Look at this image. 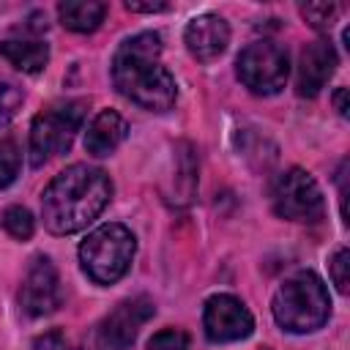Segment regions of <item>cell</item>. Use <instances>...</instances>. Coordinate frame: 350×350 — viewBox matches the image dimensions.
I'll return each mask as SVG.
<instances>
[{
    "label": "cell",
    "instance_id": "6da1fadb",
    "mask_svg": "<svg viewBox=\"0 0 350 350\" xmlns=\"http://www.w3.org/2000/svg\"><path fill=\"white\" fill-rule=\"evenodd\" d=\"M109 197L112 180L101 167L71 164L57 172L41 194L44 227L55 235H71L98 219Z\"/></svg>",
    "mask_w": 350,
    "mask_h": 350
},
{
    "label": "cell",
    "instance_id": "7a4b0ae2",
    "mask_svg": "<svg viewBox=\"0 0 350 350\" xmlns=\"http://www.w3.org/2000/svg\"><path fill=\"white\" fill-rule=\"evenodd\" d=\"M112 82L120 96L150 112H167L175 104L178 88L172 74L161 66L159 33H137L126 38L112 55Z\"/></svg>",
    "mask_w": 350,
    "mask_h": 350
},
{
    "label": "cell",
    "instance_id": "3957f363",
    "mask_svg": "<svg viewBox=\"0 0 350 350\" xmlns=\"http://www.w3.org/2000/svg\"><path fill=\"white\" fill-rule=\"evenodd\" d=\"M273 320L290 334H312L325 325L331 314V298L320 276L312 271H298L284 279L271 301Z\"/></svg>",
    "mask_w": 350,
    "mask_h": 350
},
{
    "label": "cell",
    "instance_id": "277c9868",
    "mask_svg": "<svg viewBox=\"0 0 350 350\" xmlns=\"http://www.w3.org/2000/svg\"><path fill=\"white\" fill-rule=\"evenodd\" d=\"M134 252H137L134 232L118 221H109L96 227L79 243V262H82V271L96 284H115L129 271Z\"/></svg>",
    "mask_w": 350,
    "mask_h": 350
},
{
    "label": "cell",
    "instance_id": "5b68a950",
    "mask_svg": "<svg viewBox=\"0 0 350 350\" xmlns=\"http://www.w3.org/2000/svg\"><path fill=\"white\" fill-rule=\"evenodd\" d=\"M82 120H85V101H66L38 112L30 126V164L41 167L52 156L66 153Z\"/></svg>",
    "mask_w": 350,
    "mask_h": 350
},
{
    "label": "cell",
    "instance_id": "8992f818",
    "mask_svg": "<svg viewBox=\"0 0 350 350\" xmlns=\"http://www.w3.org/2000/svg\"><path fill=\"white\" fill-rule=\"evenodd\" d=\"M271 202L276 216L287 219V221H320L325 202H323V191L317 186V180L301 170V167H290L287 172H282L273 180L271 189Z\"/></svg>",
    "mask_w": 350,
    "mask_h": 350
},
{
    "label": "cell",
    "instance_id": "52a82bcc",
    "mask_svg": "<svg viewBox=\"0 0 350 350\" xmlns=\"http://www.w3.org/2000/svg\"><path fill=\"white\" fill-rule=\"evenodd\" d=\"M235 71H238V79L254 96H273L284 88L290 74L287 52L273 41H254L238 55Z\"/></svg>",
    "mask_w": 350,
    "mask_h": 350
},
{
    "label": "cell",
    "instance_id": "ba28073f",
    "mask_svg": "<svg viewBox=\"0 0 350 350\" xmlns=\"http://www.w3.org/2000/svg\"><path fill=\"white\" fill-rule=\"evenodd\" d=\"M202 325H205V336L211 342H241L252 334L254 328V317L252 312L227 293L211 295L205 301V312H202Z\"/></svg>",
    "mask_w": 350,
    "mask_h": 350
},
{
    "label": "cell",
    "instance_id": "9c48e42d",
    "mask_svg": "<svg viewBox=\"0 0 350 350\" xmlns=\"http://www.w3.org/2000/svg\"><path fill=\"white\" fill-rule=\"evenodd\" d=\"M156 314V306L150 298L137 295L129 301H120L101 323L98 328V347L101 350H126L134 345L139 328Z\"/></svg>",
    "mask_w": 350,
    "mask_h": 350
},
{
    "label": "cell",
    "instance_id": "30bf717a",
    "mask_svg": "<svg viewBox=\"0 0 350 350\" xmlns=\"http://www.w3.org/2000/svg\"><path fill=\"white\" fill-rule=\"evenodd\" d=\"M19 306L30 314V317H44L52 314L60 306V279H57V268L49 257L38 254L25 279H22V290H19Z\"/></svg>",
    "mask_w": 350,
    "mask_h": 350
},
{
    "label": "cell",
    "instance_id": "8fae6325",
    "mask_svg": "<svg viewBox=\"0 0 350 350\" xmlns=\"http://www.w3.org/2000/svg\"><path fill=\"white\" fill-rule=\"evenodd\" d=\"M334 71H336L334 44L325 41V38H317V41L306 44L301 49V57H298V79H295L298 96L314 98L325 88V82L334 77Z\"/></svg>",
    "mask_w": 350,
    "mask_h": 350
},
{
    "label": "cell",
    "instance_id": "7c38bea8",
    "mask_svg": "<svg viewBox=\"0 0 350 350\" xmlns=\"http://www.w3.org/2000/svg\"><path fill=\"white\" fill-rule=\"evenodd\" d=\"M183 41H186V49L197 60L211 63L219 55H224V49L230 44V25L219 14H200L186 25Z\"/></svg>",
    "mask_w": 350,
    "mask_h": 350
},
{
    "label": "cell",
    "instance_id": "4fadbf2b",
    "mask_svg": "<svg viewBox=\"0 0 350 350\" xmlns=\"http://www.w3.org/2000/svg\"><path fill=\"white\" fill-rule=\"evenodd\" d=\"M126 134H129V123L123 120V115H118L115 109H101L85 131V150L96 159H104L112 150H118Z\"/></svg>",
    "mask_w": 350,
    "mask_h": 350
},
{
    "label": "cell",
    "instance_id": "5bb4252c",
    "mask_svg": "<svg viewBox=\"0 0 350 350\" xmlns=\"http://www.w3.org/2000/svg\"><path fill=\"white\" fill-rule=\"evenodd\" d=\"M0 57L22 74H38L49 63V46L41 38H5L0 41Z\"/></svg>",
    "mask_w": 350,
    "mask_h": 350
},
{
    "label": "cell",
    "instance_id": "9a60e30c",
    "mask_svg": "<svg viewBox=\"0 0 350 350\" xmlns=\"http://www.w3.org/2000/svg\"><path fill=\"white\" fill-rule=\"evenodd\" d=\"M104 14H107V5L98 0H66L57 5V16L63 27L74 33H93L104 22Z\"/></svg>",
    "mask_w": 350,
    "mask_h": 350
},
{
    "label": "cell",
    "instance_id": "2e32d148",
    "mask_svg": "<svg viewBox=\"0 0 350 350\" xmlns=\"http://www.w3.org/2000/svg\"><path fill=\"white\" fill-rule=\"evenodd\" d=\"M0 221H3L5 232H8L11 238H16V241H27V238L33 235V230H36L33 213H30L27 208H22V205H11V208H5V213H3Z\"/></svg>",
    "mask_w": 350,
    "mask_h": 350
},
{
    "label": "cell",
    "instance_id": "e0dca14e",
    "mask_svg": "<svg viewBox=\"0 0 350 350\" xmlns=\"http://www.w3.org/2000/svg\"><path fill=\"white\" fill-rule=\"evenodd\" d=\"M19 164H22L19 145L14 139H0V189L11 186L16 180Z\"/></svg>",
    "mask_w": 350,
    "mask_h": 350
},
{
    "label": "cell",
    "instance_id": "ac0fdd59",
    "mask_svg": "<svg viewBox=\"0 0 350 350\" xmlns=\"http://www.w3.org/2000/svg\"><path fill=\"white\" fill-rule=\"evenodd\" d=\"M301 16L314 27V30H328L336 22L339 5L336 3H301L298 5Z\"/></svg>",
    "mask_w": 350,
    "mask_h": 350
},
{
    "label": "cell",
    "instance_id": "d6986e66",
    "mask_svg": "<svg viewBox=\"0 0 350 350\" xmlns=\"http://www.w3.org/2000/svg\"><path fill=\"white\" fill-rule=\"evenodd\" d=\"M19 107H22L19 88H14L11 82H3L0 79V129L14 120V115L19 112Z\"/></svg>",
    "mask_w": 350,
    "mask_h": 350
},
{
    "label": "cell",
    "instance_id": "ffe728a7",
    "mask_svg": "<svg viewBox=\"0 0 350 350\" xmlns=\"http://www.w3.org/2000/svg\"><path fill=\"white\" fill-rule=\"evenodd\" d=\"M148 350H189V336L178 328H164L153 334V339L148 342Z\"/></svg>",
    "mask_w": 350,
    "mask_h": 350
},
{
    "label": "cell",
    "instance_id": "44dd1931",
    "mask_svg": "<svg viewBox=\"0 0 350 350\" xmlns=\"http://www.w3.org/2000/svg\"><path fill=\"white\" fill-rule=\"evenodd\" d=\"M328 268H331V279H334L336 290L339 293H347V268H350V252H347V246H339L334 252Z\"/></svg>",
    "mask_w": 350,
    "mask_h": 350
},
{
    "label": "cell",
    "instance_id": "7402d4cb",
    "mask_svg": "<svg viewBox=\"0 0 350 350\" xmlns=\"http://www.w3.org/2000/svg\"><path fill=\"white\" fill-rule=\"evenodd\" d=\"M36 350H68V342H66L57 331H52V334L41 336V339L36 342Z\"/></svg>",
    "mask_w": 350,
    "mask_h": 350
},
{
    "label": "cell",
    "instance_id": "603a6c76",
    "mask_svg": "<svg viewBox=\"0 0 350 350\" xmlns=\"http://www.w3.org/2000/svg\"><path fill=\"white\" fill-rule=\"evenodd\" d=\"M126 8L134 11V14H156V11H167V3L156 0V3H139V0H126Z\"/></svg>",
    "mask_w": 350,
    "mask_h": 350
},
{
    "label": "cell",
    "instance_id": "cb8c5ba5",
    "mask_svg": "<svg viewBox=\"0 0 350 350\" xmlns=\"http://www.w3.org/2000/svg\"><path fill=\"white\" fill-rule=\"evenodd\" d=\"M334 107H336V112L342 115V118H347V88H339L336 93H334Z\"/></svg>",
    "mask_w": 350,
    "mask_h": 350
},
{
    "label": "cell",
    "instance_id": "d4e9b609",
    "mask_svg": "<svg viewBox=\"0 0 350 350\" xmlns=\"http://www.w3.org/2000/svg\"><path fill=\"white\" fill-rule=\"evenodd\" d=\"M262 350H268V347H262Z\"/></svg>",
    "mask_w": 350,
    "mask_h": 350
}]
</instances>
